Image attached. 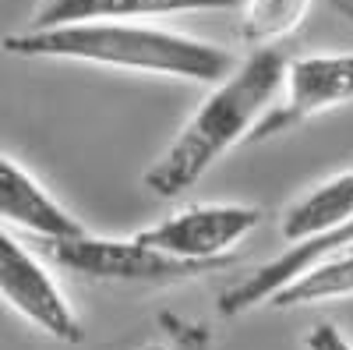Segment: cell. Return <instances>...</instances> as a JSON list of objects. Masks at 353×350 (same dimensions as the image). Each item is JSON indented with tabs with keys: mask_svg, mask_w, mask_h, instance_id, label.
<instances>
[{
	"mask_svg": "<svg viewBox=\"0 0 353 350\" xmlns=\"http://www.w3.org/2000/svg\"><path fill=\"white\" fill-rule=\"evenodd\" d=\"M4 53L25 61H71L92 68H117L134 75H159L194 85H216L237 68V53L156 21L88 18L61 25H28L4 36Z\"/></svg>",
	"mask_w": 353,
	"mask_h": 350,
	"instance_id": "6da1fadb",
	"label": "cell"
},
{
	"mask_svg": "<svg viewBox=\"0 0 353 350\" xmlns=\"http://www.w3.org/2000/svg\"><path fill=\"white\" fill-rule=\"evenodd\" d=\"M283 68L286 57L276 46H258L248 61H237L226 78L209 85V96L194 106L159 159L141 173L145 191L156 198H181L230 149L251 142L254 128L279 96Z\"/></svg>",
	"mask_w": 353,
	"mask_h": 350,
	"instance_id": "7a4b0ae2",
	"label": "cell"
},
{
	"mask_svg": "<svg viewBox=\"0 0 353 350\" xmlns=\"http://www.w3.org/2000/svg\"><path fill=\"white\" fill-rule=\"evenodd\" d=\"M53 266H61L85 280H103V283H184L216 266H201V262H184L166 251H156L145 241L131 237H92V233H78L64 241H43Z\"/></svg>",
	"mask_w": 353,
	"mask_h": 350,
	"instance_id": "3957f363",
	"label": "cell"
},
{
	"mask_svg": "<svg viewBox=\"0 0 353 350\" xmlns=\"http://www.w3.org/2000/svg\"><path fill=\"white\" fill-rule=\"evenodd\" d=\"M0 301L57 343H81L85 329L46 262L0 223Z\"/></svg>",
	"mask_w": 353,
	"mask_h": 350,
	"instance_id": "277c9868",
	"label": "cell"
},
{
	"mask_svg": "<svg viewBox=\"0 0 353 350\" xmlns=\"http://www.w3.org/2000/svg\"><path fill=\"white\" fill-rule=\"evenodd\" d=\"M258 223H261L258 206L201 202V206L176 209L173 216L138 230L134 237L173 258L201 262V266H223V262H230V251L254 233Z\"/></svg>",
	"mask_w": 353,
	"mask_h": 350,
	"instance_id": "5b68a950",
	"label": "cell"
},
{
	"mask_svg": "<svg viewBox=\"0 0 353 350\" xmlns=\"http://www.w3.org/2000/svg\"><path fill=\"white\" fill-rule=\"evenodd\" d=\"M353 103V53H304L283 68V85L272 110L261 117L251 142L283 135L311 117Z\"/></svg>",
	"mask_w": 353,
	"mask_h": 350,
	"instance_id": "8992f818",
	"label": "cell"
},
{
	"mask_svg": "<svg viewBox=\"0 0 353 350\" xmlns=\"http://www.w3.org/2000/svg\"><path fill=\"white\" fill-rule=\"evenodd\" d=\"M353 244V216L332 230H321L307 241H293L286 244L276 258H269L265 266H258L251 276H244L241 283H233L226 294L219 298V315L226 318H237V315H248L261 304H269V298L276 290H283L293 276H301L304 269H311L318 258H325L339 248Z\"/></svg>",
	"mask_w": 353,
	"mask_h": 350,
	"instance_id": "52a82bcc",
	"label": "cell"
},
{
	"mask_svg": "<svg viewBox=\"0 0 353 350\" xmlns=\"http://www.w3.org/2000/svg\"><path fill=\"white\" fill-rule=\"evenodd\" d=\"M0 223L18 226L39 241H64L85 233V223L74 213H68L11 156H0Z\"/></svg>",
	"mask_w": 353,
	"mask_h": 350,
	"instance_id": "ba28073f",
	"label": "cell"
},
{
	"mask_svg": "<svg viewBox=\"0 0 353 350\" xmlns=\"http://www.w3.org/2000/svg\"><path fill=\"white\" fill-rule=\"evenodd\" d=\"M233 8H241V0H46L36 11L32 25H61V21H88V18L156 21L170 14L233 11Z\"/></svg>",
	"mask_w": 353,
	"mask_h": 350,
	"instance_id": "9c48e42d",
	"label": "cell"
},
{
	"mask_svg": "<svg viewBox=\"0 0 353 350\" xmlns=\"http://www.w3.org/2000/svg\"><path fill=\"white\" fill-rule=\"evenodd\" d=\"M353 216V166L339 170L336 177L321 181L318 188H311L307 195H301L293 206L283 213L279 233L283 241H307L321 230H332L339 223H346Z\"/></svg>",
	"mask_w": 353,
	"mask_h": 350,
	"instance_id": "30bf717a",
	"label": "cell"
},
{
	"mask_svg": "<svg viewBox=\"0 0 353 350\" xmlns=\"http://www.w3.org/2000/svg\"><path fill=\"white\" fill-rule=\"evenodd\" d=\"M353 298V244L318 258L311 269L293 276L283 290L269 298V308H307V304H325Z\"/></svg>",
	"mask_w": 353,
	"mask_h": 350,
	"instance_id": "8fae6325",
	"label": "cell"
},
{
	"mask_svg": "<svg viewBox=\"0 0 353 350\" xmlns=\"http://www.w3.org/2000/svg\"><path fill=\"white\" fill-rule=\"evenodd\" d=\"M314 0H241V36L258 46H276L311 14Z\"/></svg>",
	"mask_w": 353,
	"mask_h": 350,
	"instance_id": "7c38bea8",
	"label": "cell"
},
{
	"mask_svg": "<svg viewBox=\"0 0 353 350\" xmlns=\"http://www.w3.org/2000/svg\"><path fill=\"white\" fill-rule=\"evenodd\" d=\"M304 350H353V340L332 322H318L304 333Z\"/></svg>",
	"mask_w": 353,
	"mask_h": 350,
	"instance_id": "4fadbf2b",
	"label": "cell"
},
{
	"mask_svg": "<svg viewBox=\"0 0 353 350\" xmlns=\"http://www.w3.org/2000/svg\"><path fill=\"white\" fill-rule=\"evenodd\" d=\"M138 350H170V347H166V343H159V340H152V343H141Z\"/></svg>",
	"mask_w": 353,
	"mask_h": 350,
	"instance_id": "5bb4252c",
	"label": "cell"
},
{
	"mask_svg": "<svg viewBox=\"0 0 353 350\" xmlns=\"http://www.w3.org/2000/svg\"><path fill=\"white\" fill-rule=\"evenodd\" d=\"M343 8H346V11L353 14V0H343Z\"/></svg>",
	"mask_w": 353,
	"mask_h": 350,
	"instance_id": "9a60e30c",
	"label": "cell"
}]
</instances>
